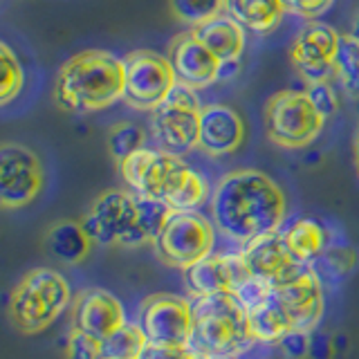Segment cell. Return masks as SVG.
<instances>
[{"label": "cell", "mask_w": 359, "mask_h": 359, "mask_svg": "<svg viewBox=\"0 0 359 359\" xmlns=\"http://www.w3.org/2000/svg\"><path fill=\"white\" fill-rule=\"evenodd\" d=\"M187 348H168V346H155L146 344L137 359H182Z\"/></svg>", "instance_id": "d590c367"}, {"label": "cell", "mask_w": 359, "mask_h": 359, "mask_svg": "<svg viewBox=\"0 0 359 359\" xmlns=\"http://www.w3.org/2000/svg\"><path fill=\"white\" fill-rule=\"evenodd\" d=\"M194 34L218 56L224 63V67L241 61L247 43L245 27L241 22H236L229 14H220L216 18L202 22L200 27H194Z\"/></svg>", "instance_id": "44dd1931"}, {"label": "cell", "mask_w": 359, "mask_h": 359, "mask_svg": "<svg viewBox=\"0 0 359 359\" xmlns=\"http://www.w3.org/2000/svg\"><path fill=\"white\" fill-rule=\"evenodd\" d=\"M144 346L146 334L140 323H123L119 330H115L101 341L106 359H137Z\"/></svg>", "instance_id": "d4e9b609"}, {"label": "cell", "mask_w": 359, "mask_h": 359, "mask_svg": "<svg viewBox=\"0 0 359 359\" xmlns=\"http://www.w3.org/2000/svg\"><path fill=\"white\" fill-rule=\"evenodd\" d=\"M310 344H312V337L308 330H290L283 339L278 341L280 351L287 359H308L310 357Z\"/></svg>", "instance_id": "836d02e7"}, {"label": "cell", "mask_w": 359, "mask_h": 359, "mask_svg": "<svg viewBox=\"0 0 359 359\" xmlns=\"http://www.w3.org/2000/svg\"><path fill=\"white\" fill-rule=\"evenodd\" d=\"M72 292L61 272L52 267H36L22 274L11 290L9 317L22 334H39L70 308Z\"/></svg>", "instance_id": "277c9868"}, {"label": "cell", "mask_w": 359, "mask_h": 359, "mask_svg": "<svg viewBox=\"0 0 359 359\" xmlns=\"http://www.w3.org/2000/svg\"><path fill=\"white\" fill-rule=\"evenodd\" d=\"M306 93L310 95V99L314 101V106L319 108L321 115L328 119L332 117L337 110H339V95L332 88L330 81H321V83H308Z\"/></svg>", "instance_id": "d6a6232c"}, {"label": "cell", "mask_w": 359, "mask_h": 359, "mask_svg": "<svg viewBox=\"0 0 359 359\" xmlns=\"http://www.w3.org/2000/svg\"><path fill=\"white\" fill-rule=\"evenodd\" d=\"M351 34H355V36L359 39V16H357V20H355V32H351Z\"/></svg>", "instance_id": "ab89813d"}, {"label": "cell", "mask_w": 359, "mask_h": 359, "mask_svg": "<svg viewBox=\"0 0 359 359\" xmlns=\"http://www.w3.org/2000/svg\"><path fill=\"white\" fill-rule=\"evenodd\" d=\"M285 11L283 0H224V14L254 34L274 32Z\"/></svg>", "instance_id": "7402d4cb"}, {"label": "cell", "mask_w": 359, "mask_h": 359, "mask_svg": "<svg viewBox=\"0 0 359 359\" xmlns=\"http://www.w3.org/2000/svg\"><path fill=\"white\" fill-rule=\"evenodd\" d=\"M245 142V121L241 112L224 106L209 104L202 108L198 149L209 157H224L241 149Z\"/></svg>", "instance_id": "ac0fdd59"}, {"label": "cell", "mask_w": 359, "mask_h": 359, "mask_svg": "<svg viewBox=\"0 0 359 359\" xmlns=\"http://www.w3.org/2000/svg\"><path fill=\"white\" fill-rule=\"evenodd\" d=\"M323 126L325 117L301 90H280L265 106L267 140L280 149H306L319 137Z\"/></svg>", "instance_id": "5b68a950"}, {"label": "cell", "mask_w": 359, "mask_h": 359, "mask_svg": "<svg viewBox=\"0 0 359 359\" xmlns=\"http://www.w3.org/2000/svg\"><path fill=\"white\" fill-rule=\"evenodd\" d=\"M213 227L216 224L198 211H173L155 241V252L168 267L187 269L211 256L216 238Z\"/></svg>", "instance_id": "9c48e42d"}, {"label": "cell", "mask_w": 359, "mask_h": 359, "mask_svg": "<svg viewBox=\"0 0 359 359\" xmlns=\"http://www.w3.org/2000/svg\"><path fill=\"white\" fill-rule=\"evenodd\" d=\"M67 359H106L101 341L72 328L67 337Z\"/></svg>", "instance_id": "1f68e13d"}, {"label": "cell", "mask_w": 359, "mask_h": 359, "mask_svg": "<svg viewBox=\"0 0 359 359\" xmlns=\"http://www.w3.org/2000/svg\"><path fill=\"white\" fill-rule=\"evenodd\" d=\"M355 162H357V173H359V130H357V142H355Z\"/></svg>", "instance_id": "f35d334b"}, {"label": "cell", "mask_w": 359, "mask_h": 359, "mask_svg": "<svg viewBox=\"0 0 359 359\" xmlns=\"http://www.w3.org/2000/svg\"><path fill=\"white\" fill-rule=\"evenodd\" d=\"M126 323L121 301L108 290L90 287L79 292L72 301V328L104 341Z\"/></svg>", "instance_id": "2e32d148"}, {"label": "cell", "mask_w": 359, "mask_h": 359, "mask_svg": "<svg viewBox=\"0 0 359 359\" xmlns=\"http://www.w3.org/2000/svg\"><path fill=\"white\" fill-rule=\"evenodd\" d=\"M168 7L180 22L191 27L224 14V0H168Z\"/></svg>", "instance_id": "f1b7e54d"}, {"label": "cell", "mask_w": 359, "mask_h": 359, "mask_svg": "<svg viewBox=\"0 0 359 359\" xmlns=\"http://www.w3.org/2000/svg\"><path fill=\"white\" fill-rule=\"evenodd\" d=\"M93 238L76 220H56L43 236V250L61 265H81L93 250Z\"/></svg>", "instance_id": "ffe728a7"}, {"label": "cell", "mask_w": 359, "mask_h": 359, "mask_svg": "<svg viewBox=\"0 0 359 359\" xmlns=\"http://www.w3.org/2000/svg\"><path fill=\"white\" fill-rule=\"evenodd\" d=\"M168 61L177 74V81L194 90L213 86L224 72V63L196 36L194 29L177 34L171 41Z\"/></svg>", "instance_id": "5bb4252c"}, {"label": "cell", "mask_w": 359, "mask_h": 359, "mask_svg": "<svg viewBox=\"0 0 359 359\" xmlns=\"http://www.w3.org/2000/svg\"><path fill=\"white\" fill-rule=\"evenodd\" d=\"M272 292H274V285L269 283V280L258 278V276L252 274V276H247L243 283L233 290V297H236V301H238L247 312H250V310L258 308L263 301H267L269 297H272Z\"/></svg>", "instance_id": "4dcf8cb0"}, {"label": "cell", "mask_w": 359, "mask_h": 359, "mask_svg": "<svg viewBox=\"0 0 359 359\" xmlns=\"http://www.w3.org/2000/svg\"><path fill=\"white\" fill-rule=\"evenodd\" d=\"M310 357L312 359H330L332 357V348H330V339H328V337H323V334L312 337Z\"/></svg>", "instance_id": "8d00e7d4"}, {"label": "cell", "mask_w": 359, "mask_h": 359, "mask_svg": "<svg viewBox=\"0 0 359 359\" xmlns=\"http://www.w3.org/2000/svg\"><path fill=\"white\" fill-rule=\"evenodd\" d=\"M283 5L287 11H292V14H297L301 18L317 20L334 5V0H283Z\"/></svg>", "instance_id": "e575fe53"}, {"label": "cell", "mask_w": 359, "mask_h": 359, "mask_svg": "<svg viewBox=\"0 0 359 359\" xmlns=\"http://www.w3.org/2000/svg\"><path fill=\"white\" fill-rule=\"evenodd\" d=\"M0 74H3V83H0V104L7 106L11 99H16L22 93L25 86V70L18 56L7 43H0Z\"/></svg>", "instance_id": "f546056e"}, {"label": "cell", "mask_w": 359, "mask_h": 359, "mask_svg": "<svg viewBox=\"0 0 359 359\" xmlns=\"http://www.w3.org/2000/svg\"><path fill=\"white\" fill-rule=\"evenodd\" d=\"M140 209L137 196L133 191L110 189L99 194L81 224L95 245H121V247H140L146 245L140 233Z\"/></svg>", "instance_id": "ba28073f"}, {"label": "cell", "mask_w": 359, "mask_h": 359, "mask_svg": "<svg viewBox=\"0 0 359 359\" xmlns=\"http://www.w3.org/2000/svg\"><path fill=\"white\" fill-rule=\"evenodd\" d=\"M202 108L198 90L177 83L173 93L151 110V133L157 149L177 157L198 149Z\"/></svg>", "instance_id": "8992f818"}, {"label": "cell", "mask_w": 359, "mask_h": 359, "mask_svg": "<svg viewBox=\"0 0 359 359\" xmlns=\"http://www.w3.org/2000/svg\"><path fill=\"white\" fill-rule=\"evenodd\" d=\"M52 97L72 115H90L117 104L123 99V59L106 50L74 54L56 74Z\"/></svg>", "instance_id": "7a4b0ae2"}, {"label": "cell", "mask_w": 359, "mask_h": 359, "mask_svg": "<svg viewBox=\"0 0 359 359\" xmlns=\"http://www.w3.org/2000/svg\"><path fill=\"white\" fill-rule=\"evenodd\" d=\"M247 317H250V328L256 341L278 344L290 330H294V323L285 312L283 303L278 301L276 292H272V297L263 301L258 308L247 312Z\"/></svg>", "instance_id": "603a6c76"}, {"label": "cell", "mask_w": 359, "mask_h": 359, "mask_svg": "<svg viewBox=\"0 0 359 359\" xmlns=\"http://www.w3.org/2000/svg\"><path fill=\"white\" fill-rule=\"evenodd\" d=\"M287 200L272 177L256 168L231 171L211 194L213 224L229 241L247 245L280 229Z\"/></svg>", "instance_id": "6da1fadb"}, {"label": "cell", "mask_w": 359, "mask_h": 359, "mask_svg": "<svg viewBox=\"0 0 359 359\" xmlns=\"http://www.w3.org/2000/svg\"><path fill=\"white\" fill-rule=\"evenodd\" d=\"M137 209H140V233L146 245H155V241L160 238V233L164 229L166 220L171 218L173 209L162 200L153 198H142L137 196Z\"/></svg>", "instance_id": "83f0119b"}, {"label": "cell", "mask_w": 359, "mask_h": 359, "mask_svg": "<svg viewBox=\"0 0 359 359\" xmlns=\"http://www.w3.org/2000/svg\"><path fill=\"white\" fill-rule=\"evenodd\" d=\"M241 256L247 269H250L254 276L265 278L272 285H278L280 280H285L301 267L287 252V247L283 243V233H278V231L247 243Z\"/></svg>", "instance_id": "d6986e66"}, {"label": "cell", "mask_w": 359, "mask_h": 359, "mask_svg": "<svg viewBox=\"0 0 359 359\" xmlns=\"http://www.w3.org/2000/svg\"><path fill=\"white\" fill-rule=\"evenodd\" d=\"M341 34L328 22H308L290 43V63L306 83L330 81L334 76V63L339 56Z\"/></svg>", "instance_id": "4fadbf2b"}, {"label": "cell", "mask_w": 359, "mask_h": 359, "mask_svg": "<svg viewBox=\"0 0 359 359\" xmlns=\"http://www.w3.org/2000/svg\"><path fill=\"white\" fill-rule=\"evenodd\" d=\"M247 276H252V272L247 269L241 254H211L205 261L184 269L187 287L194 297L224 294V292L233 294V290Z\"/></svg>", "instance_id": "e0dca14e"}, {"label": "cell", "mask_w": 359, "mask_h": 359, "mask_svg": "<svg viewBox=\"0 0 359 359\" xmlns=\"http://www.w3.org/2000/svg\"><path fill=\"white\" fill-rule=\"evenodd\" d=\"M177 83L168 56L153 50H135L123 56V101L130 108L155 110Z\"/></svg>", "instance_id": "30bf717a"}, {"label": "cell", "mask_w": 359, "mask_h": 359, "mask_svg": "<svg viewBox=\"0 0 359 359\" xmlns=\"http://www.w3.org/2000/svg\"><path fill=\"white\" fill-rule=\"evenodd\" d=\"M140 325L146 334V344L189 348L194 337V303L177 294L157 292L144 299Z\"/></svg>", "instance_id": "7c38bea8"}, {"label": "cell", "mask_w": 359, "mask_h": 359, "mask_svg": "<svg viewBox=\"0 0 359 359\" xmlns=\"http://www.w3.org/2000/svg\"><path fill=\"white\" fill-rule=\"evenodd\" d=\"M274 292L297 330L310 332L323 317V287L314 269L301 265L294 274L274 285Z\"/></svg>", "instance_id": "9a60e30c"}, {"label": "cell", "mask_w": 359, "mask_h": 359, "mask_svg": "<svg viewBox=\"0 0 359 359\" xmlns=\"http://www.w3.org/2000/svg\"><path fill=\"white\" fill-rule=\"evenodd\" d=\"M119 173L135 196L162 200L168 205L194 168L177 155L160 149H142L119 162Z\"/></svg>", "instance_id": "52a82bcc"}, {"label": "cell", "mask_w": 359, "mask_h": 359, "mask_svg": "<svg viewBox=\"0 0 359 359\" xmlns=\"http://www.w3.org/2000/svg\"><path fill=\"white\" fill-rule=\"evenodd\" d=\"M45 168L29 146L5 142L0 146V205L7 211L25 209L41 196Z\"/></svg>", "instance_id": "8fae6325"}, {"label": "cell", "mask_w": 359, "mask_h": 359, "mask_svg": "<svg viewBox=\"0 0 359 359\" xmlns=\"http://www.w3.org/2000/svg\"><path fill=\"white\" fill-rule=\"evenodd\" d=\"M200 359H238V357H229V355H200Z\"/></svg>", "instance_id": "74e56055"}, {"label": "cell", "mask_w": 359, "mask_h": 359, "mask_svg": "<svg viewBox=\"0 0 359 359\" xmlns=\"http://www.w3.org/2000/svg\"><path fill=\"white\" fill-rule=\"evenodd\" d=\"M334 76L351 97H359V39L355 34H341L339 56L334 63Z\"/></svg>", "instance_id": "484cf974"}, {"label": "cell", "mask_w": 359, "mask_h": 359, "mask_svg": "<svg viewBox=\"0 0 359 359\" xmlns=\"http://www.w3.org/2000/svg\"><path fill=\"white\" fill-rule=\"evenodd\" d=\"M247 310L233 294L196 297L191 346L200 355L238 357L254 344Z\"/></svg>", "instance_id": "3957f363"}, {"label": "cell", "mask_w": 359, "mask_h": 359, "mask_svg": "<svg viewBox=\"0 0 359 359\" xmlns=\"http://www.w3.org/2000/svg\"><path fill=\"white\" fill-rule=\"evenodd\" d=\"M283 243L299 265L312 263L325 250V229L312 218H299L283 231Z\"/></svg>", "instance_id": "cb8c5ba5"}, {"label": "cell", "mask_w": 359, "mask_h": 359, "mask_svg": "<svg viewBox=\"0 0 359 359\" xmlns=\"http://www.w3.org/2000/svg\"><path fill=\"white\" fill-rule=\"evenodd\" d=\"M142 149H146V133L140 123L119 121L108 128V151L117 160V164Z\"/></svg>", "instance_id": "4316f807"}]
</instances>
